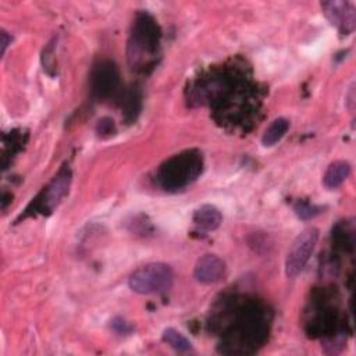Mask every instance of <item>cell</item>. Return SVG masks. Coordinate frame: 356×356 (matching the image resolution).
Wrapping results in <instances>:
<instances>
[{
	"instance_id": "cell-5",
	"label": "cell",
	"mask_w": 356,
	"mask_h": 356,
	"mask_svg": "<svg viewBox=\"0 0 356 356\" xmlns=\"http://www.w3.org/2000/svg\"><path fill=\"white\" fill-rule=\"evenodd\" d=\"M92 92L99 99H108L120 85V72L114 61L108 58L99 60L90 72Z\"/></svg>"
},
{
	"instance_id": "cell-7",
	"label": "cell",
	"mask_w": 356,
	"mask_h": 356,
	"mask_svg": "<svg viewBox=\"0 0 356 356\" xmlns=\"http://www.w3.org/2000/svg\"><path fill=\"white\" fill-rule=\"evenodd\" d=\"M224 274H225V261L214 253H206L200 256L193 268L195 280L204 285L218 282L224 277Z\"/></svg>"
},
{
	"instance_id": "cell-13",
	"label": "cell",
	"mask_w": 356,
	"mask_h": 356,
	"mask_svg": "<svg viewBox=\"0 0 356 356\" xmlns=\"http://www.w3.org/2000/svg\"><path fill=\"white\" fill-rule=\"evenodd\" d=\"M293 211L300 220H310V218H314L316 216H318L323 211V207L312 204L309 202L299 200L293 204Z\"/></svg>"
},
{
	"instance_id": "cell-12",
	"label": "cell",
	"mask_w": 356,
	"mask_h": 356,
	"mask_svg": "<svg viewBox=\"0 0 356 356\" xmlns=\"http://www.w3.org/2000/svg\"><path fill=\"white\" fill-rule=\"evenodd\" d=\"M161 338L167 345H170L177 352H191L192 350L191 341L184 334H181L178 330H175L172 327L164 328Z\"/></svg>"
},
{
	"instance_id": "cell-8",
	"label": "cell",
	"mask_w": 356,
	"mask_h": 356,
	"mask_svg": "<svg viewBox=\"0 0 356 356\" xmlns=\"http://www.w3.org/2000/svg\"><path fill=\"white\" fill-rule=\"evenodd\" d=\"M71 184V172L68 170L60 171L53 181L47 185L44 195H43V209L51 211L60 202L61 199L67 195L68 188Z\"/></svg>"
},
{
	"instance_id": "cell-11",
	"label": "cell",
	"mask_w": 356,
	"mask_h": 356,
	"mask_svg": "<svg viewBox=\"0 0 356 356\" xmlns=\"http://www.w3.org/2000/svg\"><path fill=\"white\" fill-rule=\"evenodd\" d=\"M288 129H289V121L286 118L278 117V118L273 120L270 122V125L263 132V136H261L263 146H266V147L274 146L284 138V135L286 134Z\"/></svg>"
},
{
	"instance_id": "cell-10",
	"label": "cell",
	"mask_w": 356,
	"mask_h": 356,
	"mask_svg": "<svg viewBox=\"0 0 356 356\" xmlns=\"http://www.w3.org/2000/svg\"><path fill=\"white\" fill-rule=\"evenodd\" d=\"M349 175H350V164L345 160H337L327 167L323 175V184L328 189H335L341 186Z\"/></svg>"
},
{
	"instance_id": "cell-3",
	"label": "cell",
	"mask_w": 356,
	"mask_h": 356,
	"mask_svg": "<svg viewBox=\"0 0 356 356\" xmlns=\"http://www.w3.org/2000/svg\"><path fill=\"white\" fill-rule=\"evenodd\" d=\"M318 241V229L307 227L291 243L285 257V274L288 278H295L307 264Z\"/></svg>"
},
{
	"instance_id": "cell-1",
	"label": "cell",
	"mask_w": 356,
	"mask_h": 356,
	"mask_svg": "<svg viewBox=\"0 0 356 356\" xmlns=\"http://www.w3.org/2000/svg\"><path fill=\"white\" fill-rule=\"evenodd\" d=\"M200 171L202 156L193 150H186L175 154L161 165L159 181L164 189L177 191L195 181Z\"/></svg>"
},
{
	"instance_id": "cell-16",
	"label": "cell",
	"mask_w": 356,
	"mask_h": 356,
	"mask_svg": "<svg viewBox=\"0 0 356 356\" xmlns=\"http://www.w3.org/2000/svg\"><path fill=\"white\" fill-rule=\"evenodd\" d=\"M0 38H1V56H4V53H6V49H7V46L11 43V35L6 31V29H1V32H0Z\"/></svg>"
},
{
	"instance_id": "cell-14",
	"label": "cell",
	"mask_w": 356,
	"mask_h": 356,
	"mask_svg": "<svg viewBox=\"0 0 356 356\" xmlns=\"http://www.w3.org/2000/svg\"><path fill=\"white\" fill-rule=\"evenodd\" d=\"M96 131L99 135L102 136H106V135H111L114 131H115V127H114V121L108 117H103L97 121V125H96Z\"/></svg>"
},
{
	"instance_id": "cell-6",
	"label": "cell",
	"mask_w": 356,
	"mask_h": 356,
	"mask_svg": "<svg viewBox=\"0 0 356 356\" xmlns=\"http://www.w3.org/2000/svg\"><path fill=\"white\" fill-rule=\"evenodd\" d=\"M321 8L328 21L335 25L342 35H349L353 32L356 26V13L350 3L341 0L323 1Z\"/></svg>"
},
{
	"instance_id": "cell-17",
	"label": "cell",
	"mask_w": 356,
	"mask_h": 356,
	"mask_svg": "<svg viewBox=\"0 0 356 356\" xmlns=\"http://www.w3.org/2000/svg\"><path fill=\"white\" fill-rule=\"evenodd\" d=\"M346 106L348 108L352 111L353 110V106H355V83H352V86L349 88V92L346 95Z\"/></svg>"
},
{
	"instance_id": "cell-2",
	"label": "cell",
	"mask_w": 356,
	"mask_h": 356,
	"mask_svg": "<svg viewBox=\"0 0 356 356\" xmlns=\"http://www.w3.org/2000/svg\"><path fill=\"white\" fill-rule=\"evenodd\" d=\"M172 280L171 267L165 263L154 261L136 268L128 278V286L139 295L163 293L171 288Z\"/></svg>"
},
{
	"instance_id": "cell-15",
	"label": "cell",
	"mask_w": 356,
	"mask_h": 356,
	"mask_svg": "<svg viewBox=\"0 0 356 356\" xmlns=\"http://www.w3.org/2000/svg\"><path fill=\"white\" fill-rule=\"evenodd\" d=\"M111 328L117 332V334H129L132 331V325L129 323H127L124 318L121 317H114L111 321Z\"/></svg>"
},
{
	"instance_id": "cell-4",
	"label": "cell",
	"mask_w": 356,
	"mask_h": 356,
	"mask_svg": "<svg viewBox=\"0 0 356 356\" xmlns=\"http://www.w3.org/2000/svg\"><path fill=\"white\" fill-rule=\"evenodd\" d=\"M160 40V28L149 14H139L134 24L131 56L139 58L143 53H153Z\"/></svg>"
},
{
	"instance_id": "cell-9",
	"label": "cell",
	"mask_w": 356,
	"mask_h": 356,
	"mask_svg": "<svg viewBox=\"0 0 356 356\" xmlns=\"http://www.w3.org/2000/svg\"><path fill=\"white\" fill-rule=\"evenodd\" d=\"M222 221L221 211L213 204H202L192 214V222L200 231H214Z\"/></svg>"
}]
</instances>
